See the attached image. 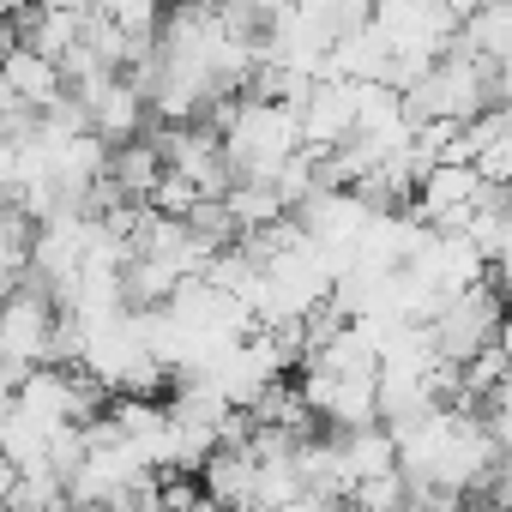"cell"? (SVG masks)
<instances>
[{
  "label": "cell",
  "mask_w": 512,
  "mask_h": 512,
  "mask_svg": "<svg viewBox=\"0 0 512 512\" xmlns=\"http://www.w3.org/2000/svg\"><path fill=\"white\" fill-rule=\"evenodd\" d=\"M356 103H362V85H356V79H332V73H320L314 91H308L302 109H296V121H302V145H308V151H332L338 139H350V133H356Z\"/></svg>",
  "instance_id": "cell-5"
},
{
  "label": "cell",
  "mask_w": 512,
  "mask_h": 512,
  "mask_svg": "<svg viewBox=\"0 0 512 512\" xmlns=\"http://www.w3.org/2000/svg\"><path fill=\"white\" fill-rule=\"evenodd\" d=\"M458 43L482 61H500L512 49V0H482L476 13L458 19Z\"/></svg>",
  "instance_id": "cell-10"
},
{
  "label": "cell",
  "mask_w": 512,
  "mask_h": 512,
  "mask_svg": "<svg viewBox=\"0 0 512 512\" xmlns=\"http://www.w3.org/2000/svg\"><path fill=\"white\" fill-rule=\"evenodd\" d=\"M0 512H7V494H0Z\"/></svg>",
  "instance_id": "cell-13"
},
{
  "label": "cell",
  "mask_w": 512,
  "mask_h": 512,
  "mask_svg": "<svg viewBox=\"0 0 512 512\" xmlns=\"http://www.w3.org/2000/svg\"><path fill=\"white\" fill-rule=\"evenodd\" d=\"M0 79L19 91V103H25V109H49V103L67 91L61 61H55V55H43V49H31V43H19L7 61H0Z\"/></svg>",
  "instance_id": "cell-9"
},
{
  "label": "cell",
  "mask_w": 512,
  "mask_h": 512,
  "mask_svg": "<svg viewBox=\"0 0 512 512\" xmlns=\"http://www.w3.org/2000/svg\"><path fill=\"white\" fill-rule=\"evenodd\" d=\"M31 7H37V0H0V13H13V19H19V13H31Z\"/></svg>",
  "instance_id": "cell-12"
},
{
  "label": "cell",
  "mask_w": 512,
  "mask_h": 512,
  "mask_svg": "<svg viewBox=\"0 0 512 512\" xmlns=\"http://www.w3.org/2000/svg\"><path fill=\"white\" fill-rule=\"evenodd\" d=\"M61 320V302L37 284V278H19V290L0 302V356L19 362V368H37L49 362V332Z\"/></svg>",
  "instance_id": "cell-4"
},
{
  "label": "cell",
  "mask_w": 512,
  "mask_h": 512,
  "mask_svg": "<svg viewBox=\"0 0 512 512\" xmlns=\"http://www.w3.org/2000/svg\"><path fill=\"white\" fill-rule=\"evenodd\" d=\"M85 115H91V133H97L103 145H127V139L151 133V103H145V91H139L133 79H109V85L85 103Z\"/></svg>",
  "instance_id": "cell-6"
},
{
  "label": "cell",
  "mask_w": 512,
  "mask_h": 512,
  "mask_svg": "<svg viewBox=\"0 0 512 512\" xmlns=\"http://www.w3.org/2000/svg\"><path fill=\"white\" fill-rule=\"evenodd\" d=\"M199 488H205L223 512H253V506H260V458H253L247 446H241V452L217 446V452L199 464Z\"/></svg>",
  "instance_id": "cell-7"
},
{
  "label": "cell",
  "mask_w": 512,
  "mask_h": 512,
  "mask_svg": "<svg viewBox=\"0 0 512 512\" xmlns=\"http://www.w3.org/2000/svg\"><path fill=\"white\" fill-rule=\"evenodd\" d=\"M163 7H169V0H109V19H115L133 43H157Z\"/></svg>",
  "instance_id": "cell-11"
},
{
  "label": "cell",
  "mask_w": 512,
  "mask_h": 512,
  "mask_svg": "<svg viewBox=\"0 0 512 512\" xmlns=\"http://www.w3.org/2000/svg\"><path fill=\"white\" fill-rule=\"evenodd\" d=\"M103 181H109L121 199H139V205H145V199L157 193V181H163V151H157V139L139 133V139H127V145H109Z\"/></svg>",
  "instance_id": "cell-8"
},
{
  "label": "cell",
  "mask_w": 512,
  "mask_h": 512,
  "mask_svg": "<svg viewBox=\"0 0 512 512\" xmlns=\"http://www.w3.org/2000/svg\"><path fill=\"white\" fill-rule=\"evenodd\" d=\"M374 25L392 43V61L434 67L458 43V13L446 0H374Z\"/></svg>",
  "instance_id": "cell-3"
},
{
  "label": "cell",
  "mask_w": 512,
  "mask_h": 512,
  "mask_svg": "<svg viewBox=\"0 0 512 512\" xmlns=\"http://www.w3.org/2000/svg\"><path fill=\"white\" fill-rule=\"evenodd\" d=\"M302 151V121L290 103H241L223 127V157L235 181H278V169Z\"/></svg>",
  "instance_id": "cell-1"
},
{
  "label": "cell",
  "mask_w": 512,
  "mask_h": 512,
  "mask_svg": "<svg viewBox=\"0 0 512 512\" xmlns=\"http://www.w3.org/2000/svg\"><path fill=\"white\" fill-rule=\"evenodd\" d=\"M506 320H512V296H506L494 278H476V284H464L458 296H446V302L422 320V332H428V344H434L440 362H458V368H464L476 350H488V344L506 338Z\"/></svg>",
  "instance_id": "cell-2"
}]
</instances>
